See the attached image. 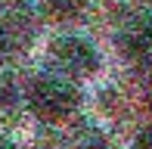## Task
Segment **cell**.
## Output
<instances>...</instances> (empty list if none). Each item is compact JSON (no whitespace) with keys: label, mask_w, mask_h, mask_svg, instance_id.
Segmentation results:
<instances>
[{"label":"cell","mask_w":152,"mask_h":149,"mask_svg":"<svg viewBox=\"0 0 152 149\" xmlns=\"http://www.w3.org/2000/svg\"><path fill=\"white\" fill-rule=\"evenodd\" d=\"M121 50L130 62L152 69V19H140V22L130 25L121 40Z\"/></svg>","instance_id":"3957f363"},{"label":"cell","mask_w":152,"mask_h":149,"mask_svg":"<svg viewBox=\"0 0 152 149\" xmlns=\"http://www.w3.org/2000/svg\"><path fill=\"white\" fill-rule=\"evenodd\" d=\"M19 25L16 19H0V65H6L12 56H16V50L22 47V37H19Z\"/></svg>","instance_id":"5b68a950"},{"label":"cell","mask_w":152,"mask_h":149,"mask_svg":"<svg viewBox=\"0 0 152 149\" xmlns=\"http://www.w3.org/2000/svg\"><path fill=\"white\" fill-rule=\"evenodd\" d=\"M22 103L44 124H65L81 109V90L78 84L65 81L56 72H40L28 78V84L22 90Z\"/></svg>","instance_id":"6da1fadb"},{"label":"cell","mask_w":152,"mask_h":149,"mask_svg":"<svg viewBox=\"0 0 152 149\" xmlns=\"http://www.w3.org/2000/svg\"><path fill=\"white\" fill-rule=\"evenodd\" d=\"M44 12L56 22H72V19L84 16V9L90 6V0H40Z\"/></svg>","instance_id":"277c9868"},{"label":"cell","mask_w":152,"mask_h":149,"mask_svg":"<svg viewBox=\"0 0 152 149\" xmlns=\"http://www.w3.org/2000/svg\"><path fill=\"white\" fill-rule=\"evenodd\" d=\"M0 149H19V143H12L10 137H0Z\"/></svg>","instance_id":"30bf717a"},{"label":"cell","mask_w":152,"mask_h":149,"mask_svg":"<svg viewBox=\"0 0 152 149\" xmlns=\"http://www.w3.org/2000/svg\"><path fill=\"white\" fill-rule=\"evenodd\" d=\"M84 149H115L112 143H102V140H96V143H87Z\"/></svg>","instance_id":"9c48e42d"},{"label":"cell","mask_w":152,"mask_h":149,"mask_svg":"<svg viewBox=\"0 0 152 149\" xmlns=\"http://www.w3.org/2000/svg\"><path fill=\"white\" fill-rule=\"evenodd\" d=\"M143 103H146V112L152 115V81L146 84V90H143Z\"/></svg>","instance_id":"ba28073f"},{"label":"cell","mask_w":152,"mask_h":149,"mask_svg":"<svg viewBox=\"0 0 152 149\" xmlns=\"http://www.w3.org/2000/svg\"><path fill=\"white\" fill-rule=\"evenodd\" d=\"M47 59L50 69L62 74L65 81L78 84V81H93L102 72V53L90 37L75 34V31H59L47 44Z\"/></svg>","instance_id":"7a4b0ae2"},{"label":"cell","mask_w":152,"mask_h":149,"mask_svg":"<svg viewBox=\"0 0 152 149\" xmlns=\"http://www.w3.org/2000/svg\"><path fill=\"white\" fill-rule=\"evenodd\" d=\"M16 106H19V87L12 84L10 78L0 74V121L10 118V115L16 112Z\"/></svg>","instance_id":"8992f818"},{"label":"cell","mask_w":152,"mask_h":149,"mask_svg":"<svg viewBox=\"0 0 152 149\" xmlns=\"http://www.w3.org/2000/svg\"><path fill=\"white\" fill-rule=\"evenodd\" d=\"M130 149H152V124L140 127V131L134 134V143H130Z\"/></svg>","instance_id":"52a82bcc"}]
</instances>
